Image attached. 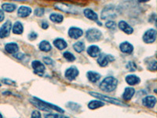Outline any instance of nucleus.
Wrapping results in <instances>:
<instances>
[{"instance_id":"obj_33","label":"nucleus","mask_w":157,"mask_h":118,"mask_svg":"<svg viewBox=\"0 0 157 118\" xmlns=\"http://www.w3.org/2000/svg\"><path fill=\"white\" fill-rule=\"evenodd\" d=\"M31 118H42L41 113H39L38 110L33 111L32 113V116H31Z\"/></svg>"},{"instance_id":"obj_4","label":"nucleus","mask_w":157,"mask_h":118,"mask_svg":"<svg viewBox=\"0 0 157 118\" xmlns=\"http://www.w3.org/2000/svg\"><path fill=\"white\" fill-rule=\"evenodd\" d=\"M90 95L91 96L95 97L97 98H99L101 101H105V102H109V103L112 104H115V105H118V106H125L124 104L122 103L120 100H118L116 98H111V97L107 96V95H101L99 93H97V92H90Z\"/></svg>"},{"instance_id":"obj_13","label":"nucleus","mask_w":157,"mask_h":118,"mask_svg":"<svg viewBox=\"0 0 157 118\" xmlns=\"http://www.w3.org/2000/svg\"><path fill=\"white\" fill-rule=\"evenodd\" d=\"M156 103V98L154 96H147L143 99V105L147 108H153Z\"/></svg>"},{"instance_id":"obj_27","label":"nucleus","mask_w":157,"mask_h":118,"mask_svg":"<svg viewBox=\"0 0 157 118\" xmlns=\"http://www.w3.org/2000/svg\"><path fill=\"white\" fill-rule=\"evenodd\" d=\"M50 19L54 23H61L64 20V17L61 14H52L50 16Z\"/></svg>"},{"instance_id":"obj_41","label":"nucleus","mask_w":157,"mask_h":118,"mask_svg":"<svg viewBox=\"0 0 157 118\" xmlns=\"http://www.w3.org/2000/svg\"><path fill=\"white\" fill-rule=\"evenodd\" d=\"M0 118H2V114H1V113H0Z\"/></svg>"},{"instance_id":"obj_19","label":"nucleus","mask_w":157,"mask_h":118,"mask_svg":"<svg viewBox=\"0 0 157 118\" xmlns=\"http://www.w3.org/2000/svg\"><path fill=\"white\" fill-rule=\"evenodd\" d=\"M126 81L129 85H136V84H139L141 82V80L138 77L135 75H128L126 77Z\"/></svg>"},{"instance_id":"obj_40","label":"nucleus","mask_w":157,"mask_h":118,"mask_svg":"<svg viewBox=\"0 0 157 118\" xmlns=\"http://www.w3.org/2000/svg\"><path fill=\"white\" fill-rule=\"evenodd\" d=\"M48 26L49 25L47 22H43V23H42V28H43V29H48Z\"/></svg>"},{"instance_id":"obj_43","label":"nucleus","mask_w":157,"mask_h":118,"mask_svg":"<svg viewBox=\"0 0 157 118\" xmlns=\"http://www.w3.org/2000/svg\"><path fill=\"white\" fill-rule=\"evenodd\" d=\"M0 87H1V84H0Z\"/></svg>"},{"instance_id":"obj_12","label":"nucleus","mask_w":157,"mask_h":118,"mask_svg":"<svg viewBox=\"0 0 157 118\" xmlns=\"http://www.w3.org/2000/svg\"><path fill=\"white\" fill-rule=\"evenodd\" d=\"M82 34H83L82 30L81 29H78V28L71 27L68 30V36L71 39H78L82 36Z\"/></svg>"},{"instance_id":"obj_9","label":"nucleus","mask_w":157,"mask_h":118,"mask_svg":"<svg viewBox=\"0 0 157 118\" xmlns=\"http://www.w3.org/2000/svg\"><path fill=\"white\" fill-rule=\"evenodd\" d=\"M114 61V57L111 55H107V54H100L98 59V63L99 65L101 67L107 66L110 61Z\"/></svg>"},{"instance_id":"obj_16","label":"nucleus","mask_w":157,"mask_h":118,"mask_svg":"<svg viewBox=\"0 0 157 118\" xmlns=\"http://www.w3.org/2000/svg\"><path fill=\"white\" fill-rule=\"evenodd\" d=\"M87 53L90 57H96L101 54V49L96 45H92L88 47Z\"/></svg>"},{"instance_id":"obj_34","label":"nucleus","mask_w":157,"mask_h":118,"mask_svg":"<svg viewBox=\"0 0 157 118\" xmlns=\"http://www.w3.org/2000/svg\"><path fill=\"white\" fill-rule=\"evenodd\" d=\"M37 36H38L37 33H36L35 32H32L29 35V39H30V40H35V39L37 38Z\"/></svg>"},{"instance_id":"obj_28","label":"nucleus","mask_w":157,"mask_h":118,"mask_svg":"<svg viewBox=\"0 0 157 118\" xmlns=\"http://www.w3.org/2000/svg\"><path fill=\"white\" fill-rule=\"evenodd\" d=\"M16 5L12 3H4L2 6V8L6 12H13L16 10Z\"/></svg>"},{"instance_id":"obj_3","label":"nucleus","mask_w":157,"mask_h":118,"mask_svg":"<svg viewBox=\"0 0 157 118\" xmlns=\"http://www.w3.org/2000/svg\"><path fill=\"white\" fill-rule=\"evenodd\" d=\"M86 39L89 42H98L101 40L102 38V33L101 31L97 29H90L86 32Z\"/></svg>"},{"instance_id":"obj_6","label":"nucleus","mask_w":157,"mask_h":118,"mask_svg":"<svg viewBox=\"0 0 157 118\" xmlns=\"http://www.w3.org/2000/svg\"><path fill=\"white\" fill-rule=\"evenodd\" d=\"M116 17V11L114 6H106L102 10L101 17L102 19H113Z\"/></svg>"},{"instance_id":"obj_31","label":"nucleus","mask_w":157,"mask_h":118,"mask_svg":"<svg viewBox=\"0 0 157 118\" xmlns=\"http://www.w3.org/2000/svg\"><path fill=\"white\" fill-rule=\"evenodd\" d=\"M44 14V9L43 8H37L35 10V15L37 17H42Z\"/></svg>"},{"instance_id":"obj_8","label":"nucleus","mask_w":157,"mask_h":118,"mask_svg":"<svg viewBox=\"0 0 157 118\" xmlns=\"http://www.w3.org/2000/svg\"><path fill=\"white\" fill-rule=\"evenodd\" d=\"M11 28H12V24H11L10 21H7L6 23H4L0 29V38L3 39V38L9 36Z\"/></svg>"},{"instance_id":"obj_35","label":"nucleus","mask_w":157,"mask_h":118,"mask_svg":"<svg viewBox=\"0 0 157 118\" xmlns=\"http://www.w3.org/2000/svg\"><path fill=\"white\" fill-rule=\"evenodd\" d=\"M43 61H44V62L46 63V64L47 65H52L53 64V60H52L50 57H43Z\"/></svg>"},{"instance_id":"obj_10","label":"nucleus","mask_w":157,"mask_h":118,"mask_svg":"<svg viewBox=\"0 0 157 118\" xmlns=\"http://www.w3.org/2000/svg\"><path fill=\"white\" fill-rule=\"evenodd\" d=\"M32 66L33 69L35 70V73L38 75L42 76L45 72L44 65L39 61H33L32 63Z\"/></svg>"},{"instance_id":"obj_38","label":"nucleus","mask_w":157,"mask_h":118,"mask_svg":"<svg viewBox=\"0 0 157 118\" xmlns=\"http://www.w3.org/2000/svg\"><path fill=\"white\" fill-rule=\"evenodd\" d=\"M45 118H59L58 115L57 114H54V113H50V114L47 115L45 116Z\"/></svg>"},{"instance_id":"obj_21","label":"nucleus","mask_w":157,"mask_h":118,"mask_svg":"<svg viewBox=\"0 0 157 118\" xmlns=\"http://www.w3.org/2000/svg\"><path fill=\"white\" fill-rule=\"evenodd\" d=\"M83 14L84 15H85V17H86V18H88V19L91 20V21H98V14H97L94 11L90 9L84 10Z\"/></svg>"},{"instance_id":"obj_1","label":"nucleus","mask_w":157,"mask_h":118,"mask_svg":"<svg viewBox=\"0 0 157 118\" xmlns=\"http://www.w3.org/2000/svg\"><path fill=\"white\" fill-rule=\"evenodd\" d=\"M118 81L113 77H108L102 81L100 84V88L101 91L105 92H112L116 88Z\"/></svg>"},{"instance_id":"obj_36","label":"nucleus","mask_w":157,"mask_h":118,"mask_svg":"<svg viewBox=\"0 0 157 118\" xmlns=\"http://www.w3.org/2000/svg\"><path fill=\"white\" fill-rule=\"evenodd\" d=\"M148 69L152 70V71H155V70H156V61H154L153 62L151 63V65L148 66Z\"/></svg>"},{"instance_id":"obj_20","label":"nucleus","mask_w":157,"mask_h":118,"mask_svg":"<svg viewBox=\"0 0 157 118\" xmlns=\"http://www.w3.org/2000/svg\"><path fill=\"white\" fill-rule=\"evenodd\" d=\"M134 93H135V90L133 88H127L124 91V93L123 95V98L124 100L129 101L130 100L132 97L134 96Z\"/></svg>"},{"instance_id":"obj_5","label":"nucleus","mask_w":157,"mask_h":118,"mask_svg":"<svg viewBox=\"0 0 157 118\" xmlns=\"http://www.w3.org/2000/svg\"><path fill=\"white\" fill-rule=\"evenodd\" d=\"M55 6L57 9L63 11V12H65V13L75 14V13L78 12L76 6H72V5H69V4L61 3V2H58V3L55 4Z\"/></svg>"},{"instance_id":"obj_30","label":"nucleus","mask_w":157,"mask_h":118,"mask_svg":"<svg viewBox=\"0 0 157 118\" xmlns=\"http://www.w3.org/2000/svg\"><path fill=\"white\" fill-rule=\"evenodd\" d=\"M63 55H64V58L66 59L67 61H74L75 60V56L71 54V53H70V52H68V51L64 52Z\"/></svg>"},{"instance_id":"obj_23","label":"nucleus","mask_w":157,"mask_h":118,"mask_svg":"<svg viewBox=\"0 0 157 118\" xmlns=\"http://www.w3.org/2000/svg\"><path fill=\"white\" fill-rule=\"evenodd\" d=\"M86 75H87V78L89 79V81L92 83H96L101 78L100 74L98 73H95V72L89 71Z\"/></svg>"},{"instance_id":"obj_2","label":"nucleus","mask_w":157,"mask_h":118,"mask_svg":"<svg viewBox=\"0 0 157 118\" xmlns=\"http://www.w3.org/2000/svg\"><path fill=\"white\" fill-rule=\"evenodd\" d=\"M32 102L35 106H36L37 108H39V109L43 111H50L51 109H54L55 110L58 111L60 113H64V110L61 109V108H59L58 106H56L54 105H52V104L47 103L46 102H43V101L40 100L37 98H34L32 100H31Z\"/></svg>"},{"instance_id":"obj_24","label":"nucleus","mask_w":157,"mask_h":118,"mask_svg":"<svg viewBox=\"0 0 157 118\" xmlns=\"http://www.w3.org/2000/svg\"><path fill=\"white\" fill-rule=\"evenodd\" d=\"M23 31H24V28L22 24L19 22H15L13 26V32L14 34L21 35L22 34Z\"/></svg>"},{"instance_id":"obj_25","label":"nucleus","mask_w":157,"mask_h":118,"mask_svg":"<svg viewBox=\"0 0 157 118\" xmlns=\"http://www.w3.org/2000/svg\"><path fill=\"white\" fill-rule=\"evenodd\" d=\"M39 47L42 51L44 52H49L52 48L50 43L48 41H46V40H43V41L39 43Z\"/></svg>"},{"instance_id":"obj_22","label":"nucleus","mask_w":157,"mask_h":118,"mask_svg":"<svg viewBox=\"0 0 157 118\" xmlns=\"http://www.w3.org/2000/svg\"><path fill=\"white\" fill-rule=\"evenodd\" d=\"M54 45L59 50H64L67 47L66 41L63 39H61V38L56 39L54 41Z\"/></svg>"},{"instance_id":"obj_32","label":"nucleus","mask_w":157,"mask_h":118,"mask_svg":"<svg viewBox=\"0 0 157 118\" xmlns=\"http://www.w3.org/2000/svg\"><path fill=\"white\" fill-rule=\"evenodd\" d=\"M105 25L106 27L109 28V29H115L116 28V23L113 21H109V22H106Z\"/></svg>"},{"instance_id":"obj_7","label":"nucleus","mask_w":157,"mask_h":118,"mask_svg":"<svg viewBox=\"0 0 157 118\" xmlns=\"http://www.w3.org/2000/svg\"><path fill=\"white\" fill-rule=\"evenodd\" d=\"M156 39V31L155 29H149L145 32L143 36V41L146 43H152Z\"/></svg>"},{"instance_id":"obj_29","label":"nucleus","mask_w":157,"mask_h":118,"mask_svg":"<svg viewBox=\"0 0 157 118\" xmlns=\"http://www.w3.org/2000/svg\"><path fill=\"white\" fill-rule=\"evenodd\" d=\"M73 48L77 53H81L85 49V44L82 42H77L73 45Z\"/></svg>"},{"instance_id":"obj_17","label":"nucleus","mask_w":157,"mask_h":118,"mask_svg":"<svg viewBox=\"0 0 157 118\" xmlns=\"http://www.w3.org/2000/svg\"><path fill=\"white\" fill-rule=\"evenodd\" d=\"M119 27H120V29H121L123 32H124L125 33H127V34H132L133 32H134L133 28L130 27V25H129L127 22H124V21L120 22V23H119Z\"/></svg>"},{"instance_id":"obj_37","label":"nucleus","mask_w":157,"mask_h":118,"mask_svg":"<svg viewBox=\"0 0 157 118\" xmlns=\"http://www.w3.org/2000/svg\"><path fill=\"white\" fill-rule=\"evenodd\" d=\"M2 82H4V84H8V85H13V84H14V81H12L10 80H8V79H3L2 80Z\"/></svg>"},{"instance_id":"obj_42","label":"nucleus","mask_w":157,"mask_h":118,"mask_svg":"<svg viewBox=\"0 0 157 118\" xmlns=\"http://www.w3.org/2000/svg\"><path fill=\"white\" fill-rule=\"evenodd\" d=\"M61 118H68V117H66V116H64V117H61Z\"/></svg>"},{"instance_id":"obj_15","label":"nucleus","mask_w":157,"mask_h":118,"mask_svg":"<svg viewBox=\"0 0 157 118\" xmlns=\"http://www.w3.org/2000/svg\"><path fill=\"white\" fill-rule=\"evenodd\" d=\"M120 48L123 53L126 54H131L134 50V47L128 42H123L120 45Z\"/></svg>"},{"instance_id":"obj_39","label":"nucleus","mask_w":157,"mask_h":118,"mask_svg":"<svg viewBox=\"0 0 157 118\" xmlns=\"http://www.w3.org/2000/svg\"><path fill=\"white\" fill-rule=\"evenodd\" d=\"M4 18H5V15H4V13L2 10H0V22L3 21Z\"/></svg>"},{"instance_id":"obj_26","label":"nucleus","mask_w":157,"mask_h":118,"mask_svg":"<svg viewBox=\"0 0 157 118\" xmlns=\"http://www.w3.org/2000/svg\"><path fill=\"white\" fill-rule=\"evenodd\" d=\"M105 104L101 101H91L88 104V107L90 109H96L98 108H100L101 106H103Z\"/></svg>"},{"instance_id":"obj_11","label":"nucleus","mask_w":157,"mask_h":118,"mask_svg":"<svg viewBox=\"0 0 157 118\" xmlns=\"http://www.w3.org/2000/svg\"><path fill=\"white\" fill-rule=\"evenodd\" d=\"M78 75V70L75 66L70 67L65 72V77L69 81H73Z\"/></svg>"},{"instance_id":"obj_14","label":"nucleus","mask_w":157,"mask_h":118,"mask_svg":"<svg viewBox=\"0 0 157 118\" xmlns=\"http://www.w3.org/2000/svg\"><path fill=\"white\" fill-rule=\"evenodd\" d=\"M31 14H32V9L29 6H25L19 7L17 11V15L20 18H26L29 16Z\"/></svg>"},{"instance_id":"obj_18","label":"nucleus","mask_w":157,"mask_h":118,"mask_svg":"<svg viewBox=\"0 0 157 118\" xmlns=\"http://www.w3.org/2000/svg\"><path fill=\"white\" fill-rule=\"evenodd\" d=\"M5 50L9 53V54H16L19 50L18 45L15 43H10L6 44Z\"/></svg>"}]
</instances>
